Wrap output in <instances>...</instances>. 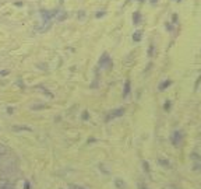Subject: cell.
<instances>
[{
	"label": "cell",
	"instance_id": "cell-1",
	"mask_svg": "<svg viewBox=\"0 0 201 189\" xmlns=\"http://www.w3.org/2000/svg\"><path fill=\"white\" fill-rule=\"evenodd\" d=\"M123 113H124V108H123V107L116 108V109H113L112 112L108 115L106 121H110V119H115V118H119V116H123Z\"/></svg>",
	"mask_w": 201,
	"mask_h": 189
},
{
	"label": "cell",
	"instance_id": "cell-2",
	"mask_svg": "<svg viewBox=\"0 0 201 189\" xmlns=\"http://www.w3.org/2000/svg\"><path fill=\"white\" fill-rule=\"evenodd\" d=\"M99 66L100 67H105V66L110 67V66H112V60H110V58H109V55H108V53H104V56L100 58Z\"/></svg>",
	"mask_w": 201,
	"mask_h": 189
},
{
	"label": "cell",
	"instance_id": "cell-3",
	"mask_svg": "<svg viewBox=\"0 0 201 189\" xmlns=\"http://www.w3.org/2000/svg\"><path fill=\"white\" fill-rule=\"evenodd\" d=\"M0 189H14V186L9 179L3 178V179H0Z\"/></svg>",
	"mask_w": 201,
	"mask_h": 189
},
{
	"label": "cell",
	"instance_id": "cell-4",
	"mask_svg": "<svg viewBox=\"0 0 201 189\" xmlns=\"http://www.w3.org/2000/svg\"><path fill=\"white\" fill-rule=\"evenodd\" d=\"M180 142H182V132H175L173 136H172V143L175 144V146H179Z\"/></svg>",
	"mask_w": 201,
	"mask_h": 189
},
{
	"label": "cell",
	"instance_id": "cell-5",
	"mask_svg": "<svg viewBox=\"0 0 201 189\" xmlns=\"http://www.w3.org/2000/svg\"><path fill=\"white\" fill-rule=\"evenodd\" d=\"M171 84H172L171 80H165L164 83H161V84H159V90H161V91H164V90L166 88V87H169Z\"/></svg>",
	"mask_w": 201,
	"mask_h": 189
},
{
	"label": "cell",
	"instance_id": "cell-6",
	"mask_svg": "<svg viewBox=\"0 0 201 189\" xmlns=\"http://www.w3.org/2000/svg\"><path fill=\"white\" fill-rule=\"evenodd\" d=\"M128 92H130V80H127L124 84V92H123V97H127Z\"/></svg>",
	"mask_w": 201,
	"mask_h": 189
},
{
	"label": "cell",
	"instance_id": "cell-7",
	"mask_svg": "<svg viewBox=\"0 0 201 189\" xmlns=\"http://www.w3.org/2000/svg\"><path fill=\"white\" fill-rule=\"evenodd\" d=\"M140 18H141L140 13H134V15H133V21H134V24H140Z\"/></svg>",
	"mask_w": 201,
	"mask_h": 189
},
{
	"label": "cell",
	"instance_id": "cell-8",
	"mask_svg": "<svg viewBox=\"0 0 201 189\" xmlns=\"http://www.w3.org/2000/svg\"><path fill=\"white\" fill-rule=\"evenodd\" d=\"M133 39L136 41V42H138V41L141 39V31H137V32H134V35H133Z\"/></svg>",
	"mask_w": 201,
	"mask_h": 189
},
{
	"label": "cell",
	"instance_id": "cell-9",
	"mask_svg": "<svg viewBox=\"0 0 201 189\" xmlns=\"http://www.w3.org/2000/svg\"><path fill=\"white\" fill-rule=\"evenodd\" d=\"M70 188L71 189H84L82 186H80V185H70Z\"/></svg>",
	"mask_w": 201,
	"mask_h": 189
},
{
	"label": "cell",
	"instance_id": "cell-10",
	"mask_svg": "<svg viewBox=\"0 0 201 189\" xmlns=\"http://www.w3.org/2000/svg\"><path fill=\"white\" fill-rule=\"evenodd\" d=\"M138 189H147V186L143 182H138Z\"/></svg>",
	"mask_w": 201,
	"mask_h": 189
},
{
	"label": "cell",
	"instance_id": "cell-11",
	"mask_svg": "<svg viewBox=\"0 0 201 189\" xmlns=\"http://www.w3.org/2000/svg\"><path fill=\"white\" fill-rule=\"evenodd\" d=\"M152 51H154V46L151 45V46H149V51H148V55L149 56H152Z\"/></svg>",
	"mask_w": 201,
	"mask_h": 189
},
{
	"label": "cell",
	"instance_id": "cell-12",
	"mask_svg": "<svg viewBox=\"0 0 201 189\" xmlns=\"http://www.w3.org/2000/svg\"><path fill=\"white\" fill-rule=\"evenodd\" d=\"M144 170H145L147 172H149V168H148V162H144Z\"/></svg>",
	"mask_w": 201,
	"mask_h": 189
},
{
	"label": "cell",
	"instance_id": "cell-13",
	"mask_svg": "<svg viewBox=\"0 0 201 189\" xmlns=\"http://www.w3.org/2000/svg\"><path fill=\"white\" fill-rule=\"evenodd\" d=\"M169 107H171V104H169V102H166V104H165V109H168Z\"/></svg>",
	"mask_w": 201,
	"mask_h": 189
},
{
	"label": "cell",
	"instance_id": "cell-14",
	"mask_svg": "<svg viewBox=\"0 0 201 189\" xmlns=\"http://www.w3.org/2000/svg\"><path fill=\"white\" fill-rule=\"evenodd\" d=\"M155 2H156V0H152V3H155Z\"/></svg>",
	"mask_w": 201,
	"mask_h": 189
},
{
	"label": "cell",
	"instance_id": "cell-15",
	"mask_svg": "<svg viewBox=\"0 0 201 189\" xmlns=\"http://www.w3.org/2000/svg\"><path fill=\"white\" fill-rule=\"evenodd\" d=\"M140 2H143V0H140Z\"/></svg>",
	"mask_w": 201,
	"mask_h": 189
}]
</instances>
